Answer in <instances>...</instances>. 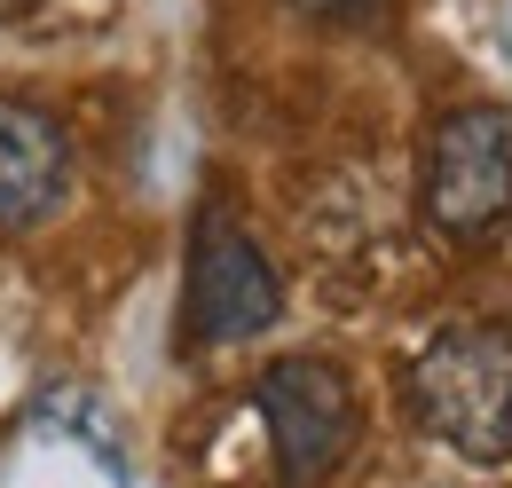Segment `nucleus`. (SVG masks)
Listing matches in <instances>:
<instances>
[{"label":"nucleus","mask_w":512,"mask_h":488,"mask_svg":"<svg viewBox=\"0 0 512 488\" xmlns=\"http://www.w3.org/2000/svg\"><path fill=\"white\" fill-rule=\"evenodd\" d=\"M71 189V134L48 103L0 95V229H32Z\"/></svg>","instance_id":"39448f33"},{"label":"nucleus","mask_w":512,"mask_h":488,"mask_svg":"<svg viewBox=\"0 0 512 488\" xmlns=\"http://www.w3.org/2000/svg\"><path fill=\"white\" fill-rule=\"evenodd\" d=\"M410 418L473 465H512V331L449 323L410 363Z\"/></svg>","instance_id":"f257e3e1"},{"label":"nucleus","mask_w":512,"mask_h":488,"mask_svg":"<svg viewBox=\"0 0 512 488\" xmlns=\"http://www.w3.org/2000/svg\"><path fill=\"white\" fill-rule=\"evenodd\" d=\"M300 16H316V24H355V16H371V0H292Z\"/></svg>","instance_id":"0eeeda50"},{"label":"nucleus","mask_w":512,"mask_h":488,"mask_svg":"<svg viewBox=\"0 0 512 488\" xmlns=\"http://www.w3.org/2000/svg\"><path fill=\"white\" fill-rule=\"evenodd\" d=\"M95 0H0V16L16 24V32H56V24H79Z\"/></svg>","instance_id":"423d86ee"},{"label":"nucleus","mask_w":512,"mask_h":488,"mask_svg":"<svg viewBox=\"0 0 512 488\" xmlns=\"http://www.w3.org/2000/svg\"><path fill=\"white\" fill-rule=\"evenodd\" d=\"M418 205L449 244H497L512 229V111L505 103H457L426 142Z\"/></svg>","instance_id":"f03ea898"},{"label":"nucleus","mask_w":512,"mask_h":488,"mask_svg":"<svg viewBox=\"0 0 512 488\" xmlns=\"http://www.w3.org/2000/svg\"><path fill=\"white\" fill-rule=\"evenodd\" d=\"M253 402H260V418H268V449H276L284 488H323L339 473V457L355 449V433H363V410H355L347 370L323 363V355L268 363Z\"/></svg>","instance_id":"7ed1b4c3"},{"label":"nucleus","mask_w":512,"mask_h":488,"mask_svg":"<svg viewBox=\"0 0 512 488\" xmlns=\"http://www.w3.org/2000/svg\"><path fill=\"white\" fill-rule=\"evenodd\" d=\"M276 315H284V276L268 268V252L229 213H205L190 237V339L237 347L276 331Z\"/></svg>","instance_id":"20e7f679"}]
</instances>
